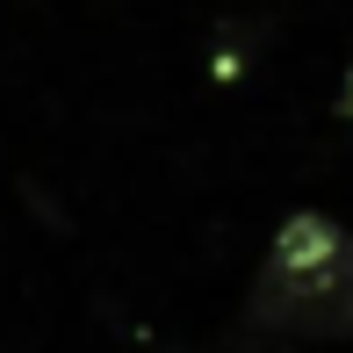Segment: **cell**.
I'll list each match as a JSON object with an SVG mask.
<instances>
[{"label": "cell", "mask_w": 353, "mask_h": 353, "mask_svg": "<svg viewBox=\"0 0 353 353\" xmlns=\"http://www.w3.org/2000/svg\"><path fill=\"white\" fill-rule=\"evenodd\" d=\"M245 346H332L353 339V231L325 210L281 216L245 288Z\"/></svg>", "instance_id": "obj_1"}, {"label": "cell", "mask_w": 353, "mask_h": 353, "mask_svg": "<svg viewBox=\"0 0 353 353\" xmlns=\"http://www.w3.org/2000/svg\"><path fill=\"white\" fill-rule=\"evenodd\" d=\"M339 116L353 123V58H346V79H339Z\"/></svg>", "instance_id": "obj_2"}]
</instances>
